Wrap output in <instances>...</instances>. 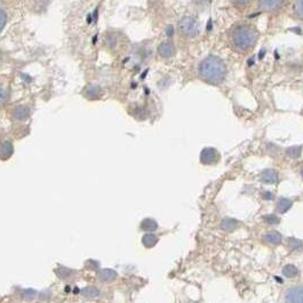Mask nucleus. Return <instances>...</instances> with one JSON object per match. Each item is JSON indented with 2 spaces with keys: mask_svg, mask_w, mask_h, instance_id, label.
<instances>
[{
  "mask_svg": "<svg viewBox=\"0 0 303 303\" xmlns=\"http://www.w3.org/2000/svg\"><path fill=\"white\" fill-rule=\"evenodd\" d=\"M301 173H302V176H303V168H302V172Z\"/></svg>",
  "mask_w": 303,
  "mask_h": 303,
  "instance_id": "20",
  "label": "nucleus"
},
{
  "mask_svg": "<svg viewBox=\"0 0 303 303\" xmlns=\"http://www.w3.org/2000/svg\"><path fill=\"white\" fill-rule=\"evenodd\" d=\"M253 1H254V0H230L231 5L238 10H241V12L242 10L248 9L249 7L252 6Z\"/></svg>",
  "mask_w": 303,
  "mask_h": 303,
  "instance_id": "8",
  "label": "nucleus"
},
{
  "mask_svg": "<svg viewBox=\"0 0 303 303\" xmlns=\"http://www.w3.org/2000/svg\"><path fill=\"white\" fill-rule=\"evenodd\" d=\"M201 160L205 165H212L219 160V152L213 148H206L202 151Z\"/></svg>",
  "mask_w": 303,
  "mask_h": 303,
  "instance_id": "6",
  "label": "nucleus"
},
{
  "mask_svg": "<svg viewBox=\"0 0 303 303\" xmlns=\"http://www.w3.org/2000/svg\"><path fill=\"white\" fill-rule=\"evenodd\" d=\"M267 221H268L269 223H278L279 219H278V217L274 216V215H269L268 217H267Z\"/></svg>",
  "mask_w": 303,
  "mask_h": 303,
  "instance_id": "19",
  "label": "nucleus"
},
{
  "mask_svg": "<svg viewBox=\"0 0 303 303\" xmlns=\"http://www.w3.org/2000/svg\"><path fill=\"white\" fill-rule=\"evenodd\" d=\"M142 229L145 231H153L157 229V223L153 220H145L142 223Z\"/></svg>",
  "mask_w": 303,
  "mask_h": 303,
  "instance_id": "14",
  "label": "nucleus"
},
{
  "mask_svg": "<svg viewBox=\"0 0 303 303\" xmlns=\"http://www.w3.org/2000/svg\"><path fill=\"white\" fill-rule=\"evenodd\" d=\"M157 242V237L153 236V235H147L143 238V244L147 246V247H152Z\"/></svg>",
  "mask_w": 303,
  "mask_h": 303,
  "instance_id": "15",
  "label": "nucleus"
},
{
  "mask_svg": "<svg viewBox=\"0 0 303 303\" xmlns=\"http://www.w3.org/2000/svg\"><path fill=\"white\" fill-rule=\"evenodd\" d=\"M291 205H292L291 201H288V199L286 198H281L279 199V202H278V204H277V209L280 213H284L291 207Z\"/></svg>",
  "mask_w": 303,
  "mask_h": 303,
  "instance_id": "12",
  "label": "nucleus"
},
{
  "mask_svg": "<svg viewBox=\"0 0 303 303\" xmlns=\"http://www.w3.org/2000/svg\"><path fill=\"white\" fill-rule=\"evenodd\" d=\"M7 100H8V91L7 88L0 86V106L5 104Z\"/></svg>",
  "mask_w": 303,
  "mask_h": 303,
  "instance_id": "16",
  "label": "nucleus"
},
{
  "mask_svg": "<svg viewBox=\"0 0 303 303\" xmlns=\"http://www.w3.org/2000/svg\"><path fill=\"white\" fill-rule=\"evenodd\" d=\"M293 14L298 20L303 21V0H295L293 5Z\"/></svg>",
  "mask_w": 303,
  "mask_h": 303,
  "instance_id": "11",
  "label": "nucleus"
},
{
  "mask_svg": "<svg viewBox=\"0 0 303 303\" xmlns=\"http://www.w3.org/2000/svg\"><path fill=\"white\" fill-rule=\"evenodd\" d=\"M84 294L86 295V297H96V295H99V291L96 290L95 287H87L86 290L84 291Z\"/></svg>",
  "mask_w": 303,
  "mask_h": 303,
  "instance_id": "18",
  "label": "nucleus"
},
{
  "mask_svg": "<svg viewBox=\"0 0 303 303\" xmlns=\"http://www.w3.org/2000/svg\"><path fill=\"white\" fill-rule=\"evenodd\" d=\"M179 31L182 37L195 38L199 34L198 21L192 16L182 17L179 22Z\"/></svg>",
  "mask_w": 303,
  "mask_h": 303,
  "instance_id": "3",
  "label": "nucleus"
},
{
  "mask_svg": "<svg viewBox=\"0 0 303 303\" xmlns=\"http://www.w3.org/2000/svg\"><path fill=\"white\" fill-rule=\"evenodd\" d=\"M283 272L285 276H286L287 278H293L295 276H298L299 274V270L298 268H295L294 266H286L283 270Z\"/></svg>",
  "mask_w": 303,
  "mask_h": 303,
  "instance_id": "13",
  "label": "nucleus"
},
{
  "mask_svg": "<svg viewBox=\"0 0 303 303\" xmlns=\"http://www.w3.org/2000/svg\"><path fill=\"white\" fill-rule=\"evenodd\" d=\"M175 52H176L175 46H174L173 42H170V41L162 42L158 47V54L164 59L172 58V56L175 54Z\"/></svg>",
  "mask_w": 303,
  "mask_h": 303,
  "instance_id": "7",
  "label": "nucleus"
},
{
  "mask_svg": "<svg viewBox=\"0 0 303 303\" xmlns=\"http://www.w3.org/2000/svg\"><path fill=\"white\" fill-rule=\"evenodd\" d=\"M258 7L265 13H277L283 8L285 0H256Z\"/></svg>",
  "mask_w": 303,
  "mask_h": 303,
  "instance_id": "4",
  "label": "nucleus"
},
{
  "mask_svg": "<svg viewBox=\"0 0 303 303\" xmlns=\"http://www.w3.org/2000/svg\"><path fill=\"white\" fill-rule=\"evenodd\" d=\"M265 239L269 242V244L276 245L279 244L281 241V235L279 233H277V231H270L265 236Z\"/></svg>",
  "mask_w": 303,
  "mask_h": 303,
  "instance_id": "10",
  "label": "nucleus"
},
{
  "mask_svg": "<svg viewBox=\"0 0 303 303\" xmlns=\"http://www.w3.org/2000/svg\"><path fill=\"white\" fill-rule=\"evenodd\" d=\"M230 47L238 53H248L254 48L259 39V31L252 24L237 23L228 34Z\"/></svg>",
  "mask_w": 303,
  "mask_h": 303,
  "instance_id": "1",
  "label": "nucleus"
},
{
  "mask_svg": "<svg viewBox=\"0 0 303 303\" xmlns=\"http://www.w3.org/2000/svg\"><path fill=\"white\" fill-rule=\"evenodd\" d=\"M198 73L202 80L211 85H219L226 79L227 67L221 59L208 56L199 64Z\"/></svg>",
  "mask_w": 303,
  "mask_h": 303,
  "instance_id": "2",
  "label": "nucleus"
},
{
  "mask_svg": "<svg viewBox=\"0 0 303 303\" xmlns=\"http://www.w3.org/2000/svg\"><path fill=\"white\" fill-rule=\"evenodd\" d=\"M262 180L266 183H276L278 181V174L272 169H267L262 173Z\"/></svg>",
  "mask_w": 303,
  "mask_h": 303,
  "instance_id": "9",
  "label": "nucleus"
},
{
  "mask_svg": "<svg viewBox=\"0 0 303 303\" xmlns=\"http://www.w3.org/2000/svg\"><path fill=\"white\" fill-rule=\"evenodd\" d=\"M286 303H303V286H294L288 288L285 293Z\"/></svg>",
  "mask_w": 303,
  "mask_h": 303,
  "instance_id": "5",
  "label": "nucleus"
},
{
  "mask_svg": "<svg viewBox=\"0 0 303 303\" xmlns=\"http://www.w3.org/2000/svg\"><path fill=\"white\" fill-rule=\"evenodd\" d=\"M6 23H7V14L5 10L0 8V32H1L3 28H5Z\"/></svg>",
  "mask_w": 303,
  "mask_h": 303,
  "instance_id": "17",
  "label": "nucleus"
}]
</instances>
